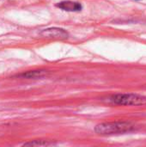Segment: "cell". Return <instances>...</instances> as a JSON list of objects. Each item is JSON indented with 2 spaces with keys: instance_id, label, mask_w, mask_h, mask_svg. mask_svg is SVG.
<instances>
[{
  "instance_id": "cell-1",
  "label": "cell",
  "mask_w": 146,
  "mask_h": 147,
  "mask_svg": "<svg viewBox=\"0 0 146 147\" xmlns=\"http://www.w3.org/2000/svg\"><path fill=\"white\" fill-rule=\"evenodd\" d=\"M134 126L130 122H108L99 124L96 127L95 131L98 134L107 135V134H124L131 132L133 130Z\"/></svg>"
},
{
  "instance_id": "cell-6",
  "label": "cell",
  "mask_w": 146,
  "mask_h": 147,
  "mask_svg": "<svg viewBox=\"0 0 146 147\" xmlns=\"http://www.w3.org/2000/svg\"><path fill=\"white\" fill-rule=\"evenodd\" d=\"M138 1H139V0H138Z\"/></svg>"
},
{
  "instance_id": "cell-4",
  "label": "cell",
  "mask_w": 146,
  "mask_h": 147,
  "mask_svg": "<svg viewBox=\"0 0 146 147\" xmlns=\"http://www.w3.org/2000/svg\"><path fill=\"white\" fill-rule=\"evenodd\" d=\"M56 7L61 9L65 11H71V12H76L80 11L82 9V5L77 2L73 1H63L56 4Z\"/></svg>"
},
{
  "instance_id": "cell-5",
  "label": "cell",
  "mask_w": 146,
  "mask_h": 147,
  "mask_svg": "<svg viewBox=\"0 0 146 147\" xmlns=\"http://www.w3.org/2000/svg\"><path fill=\"white\" fill-rule=\"evenodd\" d=\"M50 144L47 143V142H42L41 140L40 141H34V142H29V143H27V144H24V146H49Z\"/></svg>"
},
{
  "instance_id": "cell-2",
  "label": "cell",
  "mask_w": 146,
  "mask_h": 147,
  "mask_svg": "<svg viewBox=\"0 0 146 147\" xmlns=\"http://www.w3.org/2000/svg\"><path fill=\"white\" fill-rule=\"evenodd\" d=\"M111 101L118 105H139L146 102V98L137 94H117L111 97Z\"/></svg>"
},
{
  "instance_id": "cell-3",
  "label": "cell",
  "mask_w": 146,
  "mask_h": 147,
  "mask_svg": "<svg viewBox=\"0 0 146 147\" xmlns=\"http://www.w3.org/2000/svg\"><path fill=\"white\" fill-rule=\"evenodd\" d=\"M41 35L46 38H54V39H65L68 37V33L59 28H52L45 29L41 32Z\"/></svg>"
}]
</instances>
